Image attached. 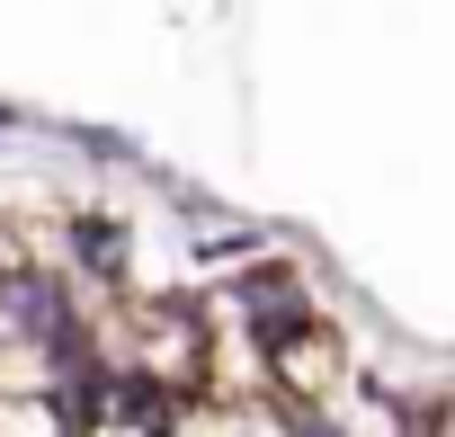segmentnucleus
I'll use <instances>...</instances> for the list:
<instances>
[{"label":"nucleus","mask_w":455,"mask_h":437,"mask_svg":"<svg viewBox=\"0 0 455 437\" xmlns=\"http://www.w3.org/2000/svg\"><path fill=\"white\" fill-rule=\"evenodd\" d=\"M72 250H81V277L125 295V259H134V224L125 214H72Z\"/></svg>","instance_id":"2"},{"label":"nucleus","mask_w":455,"mask_h":437,"mask_svg":"<svg viewBox=\"0 0 455 437\" xmlns=\"http://www.w3.org/2000/svg\"><path fill=\"white\" fill-rule=\"evenodd\" d=\"M313 313V295H304V268H286V259H268V268H242L233 286H223V322H242L251 330V348L259 339H277L286 322H304Z\"/></svg>","instance_id":"1"},{"label":"nucleus","mask_w":455,"mask_h":437,"mask_svg":"<svg viewBox=\"0 0 455 437\" xmlns=\"http://www.w3.org/2000/svg\"><path fill=\"white\" fill-rule=\"evenodd\" d=\"M0 437H81V410L54 384H10L0 393Z\"/></svg>","instance_id":"3"},{"label":"nucleus","mask_w":455,"mask_h":437,"mask_svg":"<svg viewBox=\"0 0 455 437\" xmlns=\"http://www.w3.org/2000/svg\"><path fill=\"white\" fill-rule=\"evenodd\" d=\"M0 134H19V116H10V107H0Z\"/></svg>","instance_id":"4"}]
</instances>
